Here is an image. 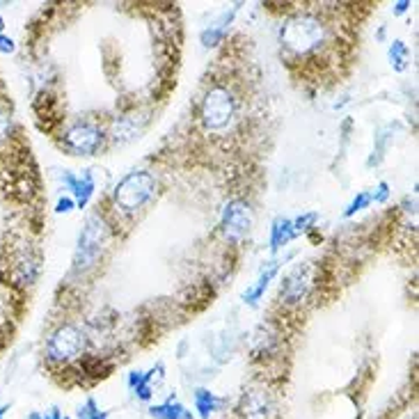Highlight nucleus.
Instances as JSON below:
<instances>
[{
	"instance_id": "9d476101",
	"label": "nucleus",
	"mask_w": 419,
	"mask_h": 419,
	"mask_svg": "<svg viewBox=\"0 0 419 419\" xmlns=\"http://www.w3.org/2000/svg\"><path fill=\"white\" fill-rule=\"evenodd\" d=\"M163 371H165V366L158 364L154 366L151 371H131L129 374V387L133 390V394H136L138 398H142V401H149L151 394H154V385L163 378Z\"/></svg>"
},
{
	"instance_id": "6e6552de",
	"label": "nucleus",
	"mask_w": 419,
	"mask_h": 419,
	"mask_svg": "<svg viewBox=\"0 0 419 419\" xmlns=\"http://www.w3.org/2000/svg\"><path fill=\"white\" fill-rule=\"evenodd\" d=\"M220 227L224 232V236L229 241H239L243 239L245 234L250 232L252 227V211H250V204L243 202V200H234L229 202L227 207L222 211V222Z\"/></svg>"
},
{
	"instance_id": "ddd939ff",
	"label": "nucleus",
	"mask_w": 419,
	"mask_h": 419,
	"mask_svg": "<svg viewBox=\"0 0 419 419\" xmlns=\"http://www.w3.org/2000/svg\"><path fill=\"white\" fill-rule=\"evenodd\" d=\"M298 234L293 229V222L289 218H278L271 227V250L278 252L284 245H289Z\"/></svg>"
},
{
	"instance_id": "a878e982",
	"label": "nucleus",
	"mask_w": 419,
	"mask_h": 419,
	"mask_svg": "<svg viewBox=\"0 0 419 419\" xmlns=\"http://www.w3.org/2000/svg\"><path fill=\"white\" fill-rule=\"evenodd\" d=\"M42 419H65V417H62V413L58 410V408H50L46 415H42Z\"/></svg>"
},
{
	"instance_id": "423d86ee",
	"label": "nucleus",
	"mask_w": 419,
	"mask_h": 419,
	"mask_svg": "<svg viewBox=\"0 0 419 419\" xmlns=\"http://www.w3.org/2000/svg\"><path fill=\"white\" fill-rule=\"evenodd\" d=\"M65 147L78 156H92L104 147V129L89 119H80L65 131Z\"/></svg>"
},
{
	"instance_id": "a211bd4d",
	"label": "nucleus",
	"mask_w": 419,
	"mask_h": 419,
	"mask_svg": "<svg viewBox=\"0 0 419 419\" xmlns=\"http://www.w3.org/2000/svg\"><path fill=\"white\" fill-rule=\"evenodd\" d=\"M76 415H78V419H108V413L101 410L94 398H87V401L76 410Z\"/></svg>"
},
{
	"instance_id": "6ab92c4d",
	"label": "nucleus",
	"mask_w": 419,
	"mask_h": 419,
	"mask_svg": "<svg viewBox=\"0 0 419 419\" xmlns=\"http://www.w3.org/2000/svg\"><path fill=\"white\" fill-rule=\"evenodd\" d=\"M371 204V192H357V195L353 197V202L346 207V211H344V218H351V216H355L357 211H362V209H366Z\"/></svg>"
},
{
	"instance_id": "f8f14e48",
	"label": "nucleus",
	"mask_w": 419,
	"mask_h": 419,
	"mask_svg": "<svg viewBox=\"0 0 419 419\" xmlns=\"http://www.w3.org/2000/svg\"><path fill=\"white\" fill-rule=\"evenodd\" d=\"M278 271H280V261H273V263H268V268H263L261 271V275H259V280L252 284V287L245 291V303L248 305H257L259 300H261V295L266 293V289H268V284H271V280L278 275Z\"/></svg>"
},
{
	"instance_id": "dca6fc26",
	"label": "nucleus",
	"mask_w": 419,
	"mask_h": 419,
	"mask_svg": "<svg viewBox=\"0 0 419 419\" xmlns=\"http://www.w3.org/2000/svg\"><path fill=\"white\" fill-rule=\"evenodd\" d=\"M234 12H236V9H232V12L224 14L216 26H211V28L204 30V33H202V44H204V46L211 48V46H216V44L220 42V39L224 37V28H227V23L232 21Z\"/></svg>"
},
{
	"instance_id": "4468645a",
	"label": "nucleus",
	"mask_w": 419,
	"mask_h": 419,
	"mask_svg": "<svg viewBox=\"0 0 419 419\" xmlns=\"http://www.w3.org/2000/svg\"><path fill=\"white\" fill-rule=\"evenodd\" d=\"M192 398H195V410L200 419H209L213 413H218L222 406V398H218L211 390H207V387H197Z\"/></svg>"
},
{
	"instance_id": "cd10ccee",
	"label": "nucleus",
	"mask_w": 419,
	"mask_h": 419,
	"mask_svg": "<svg viewBox=\"0 0 419 419\" xmlns=\"http://www.w3.org/2000/svg\"><path fill=\"white\" fill-rule=\"evenodd\" d=\"M28 419H42V415H39V413H30V417Z\"/></svg>"
},
{
	"instance_id": "0eeeda50",
	"label": "nucleus",
	"mask_w": 419,
	"mask_h": 419,
	"mask_svg": "<svg viewBox=\"0 0 419 419\" xmlns=\"http://www.w3.org/2000/svg\"><path fill=\"white\" fill-rule=\"evenodd\" d=\"M278 415V403L268 387H250L245 390L239 401L241 419H273Z\"/></svg>"
},
{
	"instance_id": "bb28decb",
	"label": "nucleus",
	"mask_w": 419,
	"mask_h": 419,
	"mask_svg": "<svg viewBox=\"0 0 419 419\" xmlns=\"http://www.w3.org/2000/svg\"><path fill=\"white\" fill-rule=\"evenodd\" d=\"M9 410V406H3V408H0V419H3L5 417V413Z\"/></svg>"
},
{
	"instance_id": "f257e3e1",
	"label": "nucleus",
	"mask_w": 419,
	"mask_h": 419,
	"mask_svg": "<svg viewBox=\"0 0 419 419\" xmlns=\"http://www.w3.org/2000/svg\"><path fill=\"white\" fill-rule=\"evenodd\" d=\"M282 46L289 55L295 60H308V58H319L325 53V48L330 46V26L323 21L319 14L303 12L291 16L280 30Z\"/></svg>"
},
{
	"instance_id": "f3484780",
	"label": "nucleus",
	"mask_w": 419,
	"mask_h": 419,
	"mask_svg": "<svg viewBox=\"0 0 419 419\" xmlns=\"http://www.w3.org/2000/svg\"><path fill=\"white\" fill-rule=\"evenodd\" d=\"M408 60H410V48L406 46V42L396 39L390 46V65L394 71H406L408 69Z\"/></svg>"
},
{
	"instance_id": "39448f33",
	"label": "nucleus",
	"mask_w": 419,
	"mask_h": 419,
	"mask_svg": "<svg viewBox=\"0 0 419 419\" xmlns=\"http://www.w3.org/2000/svg\"><path fill=\"white\" fill-rule=\"evenodd\" d=\"M85 349V334L80 328L71 323L60 325V328L48 337L46 342V357L50 362H60V364H67L71 360H76V357L83 353Z\"/></svg>"
},
{
	"instance_id": "9b49d317",
	"label": "nucleus",
	"mask_w": 419,
	"mask_h": 419,
	"mask_svg": "<svg viewBox=\"0 0 419 419\" xmlns=\"http://www.w3.org/2000/svg\"><path fill=\"white\" fill-rule=\"evenodd\" d=\"M60 179H62L65 186L74 192V202L78 204L80 209L87 207V202L92 200V195H94V177H92V172H85L83 177H74L71 172H62L60 175Z\"/></svg>"
},
{
	"instance_id": "20e7f679",
	"label": "nucleus",
	"mask_w": 419,
	"mask_h": 419,
	"mask_svg": "<svg viewBox=\"0 0 419 419\" xmlns=\"http://www.w3.org/2000/svg\"><path fill=\"white\" fill-rule=\"evenodd\" d=\"M108 243V227L106 222L99 216H89L83 232L78 236V248H76V257H74V268L76 271H87L92 268L99 259L101 252H104Z\"/></svg>"
},
{
	"instance_id": "7ed1b4c3",
	"label": "nucleus",
	"mask_w": 419,
	"mask_h": 419,
	"mask_svg": "<svg viewBox=\"0 0 419 419\" xmlns=\"http://www.w3.org/2000/svg\"><path fill=\"white\" fill-rule=\"evenodd\" d=\"M156 195V179L149 172H131L117 183L115 188V207L124 213H136Z\"/></svg>"
},
{
	"instance_id": "c756f323",
	"label": "nucleus",
	"mask_w": 419,
	"mask_h": 419,
	"mask_svg": "<svg viewBox=\"0 0 419 419\" xmlns=\"http://www.w3.org/2000/svg\"><path fill=\"white\" fill-rule=\"evenodd\" d=\"M65 419H67V417H65Z\"/></svg>"
},
{
	"instance_id": "f03ea898",
	"label": "nucleus",
	"mask_w": 419,
	"mask_h": 419,
	"mask_svg": "<svg viewBox=\"0 0 419 419\" xmlns=\"http://www.w3.org/2000/svg\"><path fill=\"white\" fill-rule=\"evenodd\" d=\"M236 112L239 101L234 97V92L227 85L216 83L207 89L200 104V121L209 133H222L234 124Z\"/></svg>"
},
{
	"instance_id": "b1692460",
	"label": "nucleus",
	"mask_w": 419,
	"mask_h": 419,
	"mask_svg": "<svg viewBox=\"0 0 419 419\" xmlns=\"http://www.w3.org/2000/svg\"><path fill=\"white\" fill-rule=\"evenodd\" d=\"M74 204H76V202H74V197H62V200L58 202L55 211H58V213H69L71 209H74Z\"/></svg>"
},
{
	"instance_id": "393cba45",
	"label": "nucleus",
	"mask_w": 419,
	"mask_h": 419,
	"mask_svg": "<svg viewBox=\"0 0 419 419\" xmlns=\"http://www.w3.org/2000/svg\"><path fill=\"white\" fill-rule=\"evenodd\" d=\"M408 7H410V3H408V0H401V3H396V5H394V9H392V12H394V14L398 16V14H403Z\"/></svg>"
},
{
	"instance_id": "5701e85b",
	"label": "nucleus",
	"mask_w": 419,
	"mask_h": 419,
	"mask_svg": "<svg viewBox=\"0 0 419 419\" xmlns=\"http://www.w3.org/2000/svg\"><path fill=\"white\" fill-rule=\"evenodd\" d=\"M14 39L7 35H0V53H14Z\"/></svg>"
},
{
	"instance_id": "2eb2a0df",
	"label": "nucleus",
	"mask_w": 419,
	"mask_h": 419,
	"mask_svg": "<svg viewBox=\"0 0 419 419\" xmlns=\"http://www.w3.org/2000/svg\"><path fill=\"white\" fill-rule=\"evenodd\" d=\"M149 415L154 419H192L190 410H186V406H181L177 398H168L165 403L154 406Z\"/></svg>"
},
{
	"instance_id": "1a4fd4ad",
	"label": "nucleus",
	"mask_w": 419,
	"mask_h": 419,
	"mask_svg": "<svg viewBox=\"0 0 419 419\" xmlns=\"http://www.w3.org/2000/svg\"><path fill=\"white\" fill-rule=\"evenodd\" d=\"M310 287H312V271L310 266H298V268H293L287 278H284L282 282V303L287 305H298L303 303L305 298H308L310 293Z\"/></svg>"
},
{
	"instance_id": "412c9836",
	"label": "nucleus",
	"mask_w": 419,
	"mask_h": 419,
	"mask_svg": "<svg viewBox=\"0 0 419 419\" xmlns=\"http://www.w3.org/2000/svg\"><path fill=\"white\" fill-rule=\"evenodd\" d=\"M9 126H12V117H9V112L0 106V140H5L9 136Z\"/></svg>"
},
{
	"instance_id": "4be33fe9",
	"label": "nucleus",
	"mask_w": 419,
	"mask_h": 419,
	"mask_svg": "<svg viewBox=\"0 0 419 419\" xmlns=\"http://www.w3.org/2000/svg\"><path fill=\"white\" fill-rule=\"evenodd\" d=\"M387 197H390V186H387L385 181L378 183V188L371 192V202H385Z\"/></svg>"
},
{
	"instance_id": "c85d7f7f",
	"label": "nucleus",
	"mask_w": 419,
	"mask_h": 419,
	"mask_svg": "<svg viewBox=\"0 0 419 419\" xmlns=\"http://www.w3.org/2000/svg\"><path fill=\"white\" fill-rule=\"evenodd\" d=\"M3 30H5V21H3V16H0V35H3Z\"/></svg>"
},
{
	"instance_id": "aec40b11",
	"label": "nucleus",
	"mask_w": 419,
	"mask_h": 419,
	"mask_svg": "<svg viewBox=\"0 0 419 419\" xmlns=\"http://www.w3.org/2000/svg\"><path fill=\"white\" fill-rule=\"evenodd\" d=\"M291 222H293L295 234H303V232H308V229H312V227H314V222H316V213H305V216L295 218V220H291Z\"/></svg>"
}]
</instances>
